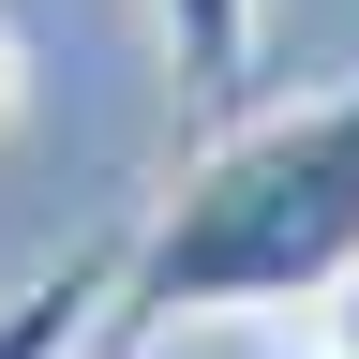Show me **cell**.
Returning a JSON list of instances; mask_svg holds the SVG:
<instances>
[{
	"label": "cell",
	"instance_id": "obj_1",
	"mask_svg": "<svg viewBox=\"0 0 359 359\" xmlns=\"http://www.w3.org/2000/svg\"><path fill=\"white\" fill-rule=\"evenodd\" d=\"M359 269V75L314 105H269L210 135L195 165L150 195L120 255L105 330H224V314H299Z\"/></svg>",
	"mask_w": 359,
	"mask_h": 359
},
{
	"label": "cell",
	"instance_id": "obj_2",
	"mask_svg": "<svg viewBox=\"0 0 359 359\" xmlns=\"http://www.w3.org/2000/svg\"><path fill=\"white\" fill-rule=\"evenodd\" d=\"M120 255H135V240H75V255L15 269V285H0V359H75V344L120 314Z\"/></svg>",
	"mask_w": 359,
	"mask_h": 359
},
{
	"label": "cell",
	"instance_id": "obj_3",
	"mask_svg": "<svg viewBox=\"0 0 359 359\" xmlns=\"http://www.w3.org/2000/svg\"><path fill=\"white\" fill-rule=\"evenodd\" d=\"M255 15H269V0H150L180 90H240V75H255Z\"/></svg>",
	"mask_w": 359,
	"mask_h": 359
},
{
	"label": "cell",
	"instance_id": "obj_4",
	"mask_svg": "<svg viewBox=\"0 0 359 359\" xmlns=\"http://www.w3.org/2000/svg\"><path fill=\"white\" fill-rule=\"evenodd\" d=\"M15 120H30V45L0 30V135H15Z\"/></svg>",
	"mask_w": 359,
	"mask_h": 359
},
{
	"label": "cell",
	"instance_id": "obj_5",
	"mask_svg": "<svg viewBox=\"0 0 359 359\" xmlns=\"http://www.w3.org/2000/svg\"><path fill=\"white\" fill-rule=\"evenodd\" d=\"M314 314H330V359H359V269H344V285L314 299Z\"/></svg>",
	"mask_w": 359,
	"mask_h": 359
},
{
	"label": "cell",
	"instance_id": "obj_6",
	"mask_svg": "<svg viewBox=\"0 0 359 359\" xmlns=\"http://www.w3.org/2000/svg\"><path fill=\"white\" fill-rule=\"evenodd\" d=\"M314 359H330V344H314Z\"/></svg>",
	"mask_w": 359,
	"mask_h": 359
}]
</instances>
